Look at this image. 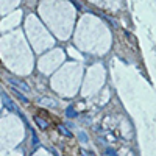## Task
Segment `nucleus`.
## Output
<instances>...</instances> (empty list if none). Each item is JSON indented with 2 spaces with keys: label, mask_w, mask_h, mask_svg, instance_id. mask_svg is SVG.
<instances>
[{
  "label": "nucleus",
  "mask_w": 156,
  "mask_h": 156,
  "mask_svg": "<svg viewBox=\"0 0 156 156\" xmlns=\"http://www.w3.org/2000/svg\"><path fill=\"white\" fill-rule=\"evenodd\" d=\"M58 130H59L61 133H63V134H66L67 138H72V133H70L69 130H66V128H64L63 125H59V126H58Z\"/></svg>",
  "instance_id": "f257e3e1"
},
{
  "label": "nucleus",
  "mask_w": 156,
  "mask_h": 156,
  "mask_svg": "<svg viewBox=\"0 0 156 156\" xmlns=\"http://www.w3.org/2000/svg\"><path fill=\"white\" fill-rule=\"evenodd\" d=\"M35 120H36V123H39V126H41V128H47V125H49L44 119H41V117H36Z\"/></svg>",
  "instance_id": "f03ea898"
},
{
  "label": "nucleus",
  "mask_w": 156,
  "mask_h": 156,
  "mask_svg": "<svg viewBox=\"0 0 156 156\" xmlns=\"http://www.w3.org/2000/svg\"><path fill=\"white\" fill-rule=\"evenodd\" d=\"M67 116L69 117H77V112H73V108H69V109H67Z\"/></svg>",
  "instance_id": "7ed1b4c3"
},
{
  "label": "nucleus",
  "mask_w": 156,
  "mask_h": 156,
  "mask_svg": "<svg viewBox=\"0 0 156 156\" xmlns=\"http://www.w3.org/2000/svg\"><path fill=\"white\" fill-rule=\"evenodd\" d=\"M105 153H106L108 156H117V153H116V152H114V150H111V148H108V150H106Z\"/></svg>",
  "instance_id": "20e7f679"
},
{
  "label": "nucleus",
  "mask_w": 156,
  "mask_h": 156,
  "mask_svg": "<svg viewBox=\"0 0 156 156\" xmlns=\"http://www.w3.org/2000/svg\"><path fill=\"white\" fill-rule=\"evenodd\" d=\"M80 136H81V140H83V142H86V136H84V133H81Z\"/></svg>",
  "instance_id": "39448f33"
}]
</instances>
